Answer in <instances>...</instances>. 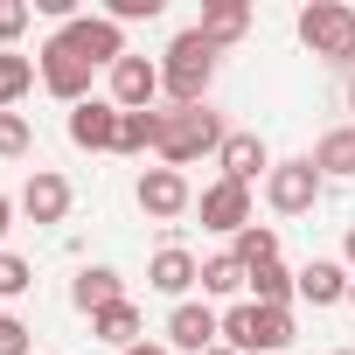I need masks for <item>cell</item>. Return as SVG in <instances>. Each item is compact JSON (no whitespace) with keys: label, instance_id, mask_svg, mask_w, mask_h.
Returning <instances> with one entry per match:
<instances>
[{"label":"cell","instance_id":"cell-2","mask_svg":"<svg viewBox=\"0 0 355 355\" xmlns=\"http://www.w3.org/2000/svg\"><path fill=\"white\" fill-rule=\"evenodd\" d=\"M223 119L209 105H182V112H167L160 119V167H189L202 153H223Z\"/></svg>","mask_w":355,"mask_h":355},{"label":"cell","instance_id":"cell-28","mask_svg":"<svg viewBox=\"0 0 355 355\" xmlns=\"http://www.w3.org/2000/svg\"><path fill=\"white\" fill-rule=\"evenodd\" d=\"M28 15H35L28 0H0V49H8V42H15L21 28H28Z\"/></svg>","mask_w":355,"mask_h":355},{"label":"cell","instance_id":"cell-33","mask_svg":"<svg viewBox=\"0 0 355 355\" xmlns=\"http://www.w3.org/2000/svg\"><path fill=\"white\" fill-rule=\"evenodd\" d=\"M209 355H237V348H230V341H216V348H209Z\"/></svg>","mask_w":355,"mask_h":355},{"label":"cell","instance_id":"cell-30","mask_svg":"<svg viewBox=\"0 0 355 355\" xmlns=\"http://www.w3.org/2000/svg\"><path fill=\"white\" fill-rule=\"evenodd\" d=\"M125 355H174L167 341H139V348H125Z\"/></svg>","mask_w":355,"mask_h":355},{"label":"cell","instance_id":"cell-20","mask_svg":"<svg viewBox=\"0 0 355 355\" xmlns=\"http://www.w3.org/2000/svg\"><path fill=\"white\" fill-rule=\"evenodd\" d=\"M160 119L167 112H119V146L112 153H160Z\"/></svg>","mask_w":355,"mask_h":355},{"label":"cell","instance_id":"cell-32","mask_svg":"<svg viewBox=\"0 0 355 355\" xmlns=\"http://www.w3.org/2000/svg\"><path fill=\"white\" fill-rule=\"evenodd\" d=\"M8 216H15V202H8V196H0V237H8Z\"/></svg>","mask_w":355,"mask_h":355},{"label":"cell","instance_id":"cell-6","mask_svg":"<svg viewBox=\"0 0 355 355\" xmlns=\"http://www.w3.org/2000/svg\"><path fill=\"white\" fill-rule=\"evenodd\" d=\"M35 70H42V84H49L63 105H84V98H91V63H84L63 35H49V42L35 49Z\"/></svg>","mask_w":355,"mask_h":355},{"label":"cell","instance_id":"cell-24","mask_svg":"<svg viewBox=\"0 0 355 355\" xmlns=\"http://www.w3.org/2000/svg\"><path fill=\"white\" fill-rule=\"evenodd\" d=\"M313 167H320V174H355V125H348V132H327V139L313 146Z\"/></svg>","mask_w":355,"mask_h":355},{"label":"cell","instance_id":"cell-13","mask_svg":"<svg viewBox=\"0 0 355 355\" xmlns=\"http://www.w3.org/2000/svg\"><path fill=\"white\" fill-rule=\"evenodd\" d=\"M21 216H28V223H63V216H70V182H63L56 167H35V174H28Z\"/></svg>","mask_w":355,"mask_h":355},{"label":"cell","instance_id":"cell-18","mask_svg":"<svg viewBox=\"0 0 355 355\" xmlns=\"http://www.w3.org/2000/svg\"><path fill=\"white\" fill-rule=\"evenodd\" d=\"M70 300H77V313H105V306H119V300H125V286H119V272H112V265H84V272H77V286H70Z\"/></svg>","mask_w":355,"mask_h":355},{"label":"cell","instance_id":"cell-9","mask_svg":"<svg viewBox=\"0 0 355 355\" xmlns=\"http://www.w3.org/2000/svg\"><path fill=\"white\" fill-rule=\"evenodd\" d=\"M216 341H223V320H216L209 306L182 300V306L167 313V348H174V355H209Z\"/></svg>","mask_w":355,"mask_h":355},{"label":"cell","instance_id":"cell-29","mask_svg":"<svg viewBox=\"0 0 355 355\" xmlns=\"http://www.w3.org/2000/svg\"><path fill=\"white\" fill-rule=\"evenodd\" d=\"M0 355H35V348H28V320L0 313Z\"/></svg>","mask_w":355,"mask_h":355},{"label":"cell","instance_id":"cell-34","mask_svg":"<svg viewBox=\"0 0 355 355\" xmlns=\"http://www.w3.org/2000/svg\"><path fill=\"white\" fill-rule=\"evenodd\" d=\"M348 306H355V279H348Z\"/></svg>","mask_w":355,"mask_h":355},{"label":"cell","instance_id":"cell-3","mask_svg":"<svg viewBox=\"0 0 355 355\" xmlns=\"http://www.w3.org/2000/svg\"><path fill=\"white\" fill-rule=\"evenodd\" d=\"M223 341H230L237 355H279V348H293V313H286V306L237 300V306L223 313Z\"/></svg>","mask_w":355,"mask_h":355},{"label":"cell","instance_id":"cell-1","mask_svg":"<svg viewBox=\"0 0 355 355\" xmlns=\"http://www.w3.org/2000/svg\"><path fill=\"white\" fill-rule=\"evenodd\" d=\"M209 84H216V49L196 35V28H182L167 42V63H160V91L174 98V112L182 105H209Z\"/></svg>","mask_w":355,"mask_h":355},{"label":"cell","instance_id":"cell-16","mask_svg":"<svg viewBox=\"0 0 355 355\" xmlns=\"http://www.w3.org/2000/svg\"><path fill=\"white\" fill-rule=\"evenodd\" d=\"M196 35H202L209 49H230V42L251 35V8H244V0H209L202 21H196Z\"/></svg>","mask_w":355,"mask_h":355},{"label":"cell","instance_id":"cell-22","mask_svg":"<svg viewBox=\"0 0 355 355\" xmlns=\"http://www.w3.org/2000/svg\"><path fill=\"white\" fill-rule=\"evenodd\" d=\"M230 258L244 265V272H258V265H279V230H237V244H230Z\"/></svg>","mask_w":355,"mask_h":355},{"label":"cell","instance_id":"cell-35","mask_svg":"<svg viewBox=\"0 0 355 355\" xmlns=\"http://www.w3.org/2000/svg\"><path fill=\"white\" fill-rule=\"evenodd\" d=\"M348 105H355V77H348Z\"/></svg>","mask_w":355,"mask_h":355},{"label":"cell","instance_id":"cell-5","mask_svg":"<svg viewBox=\"0 0 355 355\" xmlns=\"http://www.w3.org/2000/svg\"><path fill=\"white\" fill-rule=\"evenodd\" d=\"M265 202H272L279 216H306V209L320 202V167H313V153H306V160H279V167L265 174Z\"/></svg>","mask_w":355,"mask_h":355},{"label":"cell","instance_id":"cell-10","mask_svg":"<svg viewBox=\"0 0 355 355\" xmlns=\"http://www.w3.org/2000/svg\"><path fill=\"white\" fill-rule=\"evenodd\" d=\"M196 209H202V230H223V237L251 230V189L244 182H209Z\"/></svg>","mask_w":355,"mask_h":355},{"label":"cell","instance_id":"cell-19","mask_svg":"<svg viewBox=\"0 0 355 355\" xmlns=\"http://www.w3.org/2000/svg\"><path fill=\"white\" fill-rule=\"evenodd\" d=\"M300 300H306V306H334V300H348V272H341L334 258H313V265L300 272Z\"/></svg>","mask_w":355,"mask_h":355},{"label":"cell","instance_id":"cell-11","mask_svg":"<svg viewBox=\"0 0 355 355\" xmlns=\"http://www.w3.org/2000/svg\"><path fill=\"white\" fill-rule=\"evenodd\" d=\"M153 98H160V63H146V56L112 63V105L119 112H153Z\"/></svg>","mask_w":355,"mask_h":355},{"label":"cell","instance_id":"cell-25","mask_svg":"<svg viewBox=\"0 0 355 355\" xmlns=\"http://www.w3.org/2000/svg\"><path fill=\"white\" fill-rule=\"evenodd\" d=\"M244 286H251V272H244V265H237L230 251L202 265V293H223V300H230V293H244Z\"/></svg>","mask_w":355,"mask_h":355},{"label":"cell","instance_id":"cell-7","mask_svg":"<svg viewBox=\"0 0 355 355\" xmlns=\"http://www.w3.org/2000/svg\"><path fill=\"white\" fill-rule=\"evenodd\" d=\"M132 196H139V209H146L153 223H174V216H189V209H196V189H189V174H182V167H146Z\"/></svg>","mask_w":355,"mask_h":355},{"label":"cell","instance_id":"cell-23","mask_svg":"<svg viewBox=\"0 0 355 355\" xmlns=\"http://www.w3.org/2000/svg\"><path fill=\"white\" fill-rule=\"evenodd\" d=\"M293 293H300V272H286V265H258L251 272V300L258 306H286Z\"/></svg>","mask_w":355,"mask_h":355},{"label":"cell","instance_id":"cell-17","mask_svg":"<svg viewBox=\"0 0 355 355\" xmlns=\"http://www.w3.org/2000/svg\"><path fill=\"white\" fill-rule=\"evenodd\" d=\"M91 341H105V348H139L146 341V320H139V306L132 300H119V306H105V313H91Z\"/></svg>","mask_w":355,"mask_h":355},{"label":"cell","instance_id":"cell-27","mask_svg":"<svg viewBox=\"0 0 355 355\" xmlns=\"http://www.w3.org/2000/svg\"><path fill=\"white\" fill-rule=\"evenodd\" d=\"M28 139H35V132H28L21 112H0V153H28Z\"/></svg>","mask_w":355,"mask_h":355},{"label":"cell","instance_id":"cell-14","mask_svg":"<svg viewBox=\"0 0 355 355\" xmlns=\"http://www.w3.org/2000/svg\"><path fill=\"white\" fill-rule=\"evenodd\" d=\"M216 160H223V182H244V189L258 182V174H272V167H279V160L265 153V139H258V132H230Z\"/></svg>","mask_w":355,"mask_h":355},{"label":"cell","instance_id":"cell-12","mask_svg":"<svg viewBox=\"0 0 355 355\" xmlns=\"http://www.w3.org/2000/svg\"><path fill=\"white\" fill-rule=\"evenodd\" d=\"M70 146H84V153L119 146V105H112V98H84V105H70Z\"/></svg>","mask_w":355,"mask_h":355},{"label":"cell","instance_id":"cell-36","mask_svg":"<svg viewBox=\"0 0 355 355\" xmlns=\"http://www.w3.org/2000/svg\"><path fill=\"white\" fill-rule=\"evenodd\" d=\"M334 355H355V348H334Z\"/></svg>","mask_w":355,"mask_h":355},{"label":"cell","instance_id":"cell-31","mask_svg":"<svg viewBox=\"0 0 355 355\" xmlns=\"http://www.w3.org/2000/svg\"><path fill=\"white\" fill-rule=\"evenodd\" d=\"M341 258H348V265H355V223H348V237H341Z\"/></svg>","mask_w":355,"mask_h":355},{"label":"cell","instance_id":"cell-4","mask_svg":"<svg viewBox=\"0 0 355 355\" xmlns=\"http://www.w3.org/2000/svg\"><path fill=\"white\" fill-rule=\"evenodd\" d=\"M300 42L320 63H355V8H341V0H306L300 8Z\"/></svg>","mask_w":355,"mask_h":355},{"label":"cell","instance_id":"cell-26","mask_svg":"<svg viewBox=\"0 0 355 355\" xmlns=\"http://www.w3.org/2000/svg\"><path fill=\"white\" fill-rule=\"evenodd\" d=\"M28 286H35V265L15 258V251H0V300H15V293H28Z\"/></svg>","mask_w":355,"mask_h":355},{"label":"cell","instance_id":"cell-8","mask_svg":"<svg viewBox=\"0 0 355 355\" xmlns=\"http://www.w3.org/2000/svg\"><path fill=\"white\" fill-rule=\"evenodd\" d=\"M56 35H63L91 70H98V63H125V28H119V21H105V15H77V21H63Z\"/></svg>","mask_w":355,"mask_h":355},{"label":"cell","instance_id":"cell-15","mask_svg":"<svg viewBox=\"0 0 355 355\" xmlns=\"http://www.w3.org/2000/svg\"><path fill=\"white\" fill-rule=\"evenodd\" d=\"M196 279H202V265H196L182 244H160V251H153V265H146V286H153V293H167V300H182Z\"/></svg>","mask_w":355,"mask_h":355},{"label":"cell","instance_id":"cell-21","mask_svg":"<svg viewBox=\"0 0 355 355\" xmlns=\"http://www.w3.org/2000/svg\"><path fill=\"white\" fill-rule=\"evenodd\" d=\"M42 70L28 63V56H15V49H0V112H15L21 98H28V84H35Z\"/></svg>","mask_w":355,"mask_h":355}]
</instances>
